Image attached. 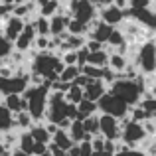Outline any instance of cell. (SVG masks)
Listing matches in <instances>:
<instances>
[{"label": "cell", "mask_w": 156, "mask_h": 156, "mask_svg": "<svg viewBox=\"0 0 156 156\" xmlns=\"http://www.w3.org/2000/svg\"><path fill=\"white\" fill-rule=\"evenodd\" d=\"M126 65H129V59H126L125 55H121V53H117V51L109 53V63H107V67H109L111 71H115L117 75H121V73L125 71Z\"/></svg>", "instance_id": "obj_19"}, {"label": "cell", "mask_w": 156, "mask_h": 156, "mask_svg": "<svg viewBox=\"0 0 156 156\" xmlns=\"http://www.w3.org/2000/svg\"><path fill=\"white\" fill-rule=\"evenodd\" d=\"M22 99L28 103V115L32 117L34 125H44L46 107H48V99H50V83L38 85V87L30 85L22 93Z\"/></svg>", "instance_id": "obj_1"}, {"label": "cell", "mask_w": 156, "mask_h": 156, "mask_svg": "<svg viewBox=\"0 0 156 156\" xmlns=\"http://www.w3.org/2000/svg\"><path fill=\"white\" fill-rule=\"evenodd\" d=\"M65 101H67L69 105H75V107H77V105L81 103V101H83V89L71 83V87H69V91L65 93Z\"/></svg>", "instance_id": "obj_27"}, {"label": "cell", "mask_w": 156, "mask_h": 156, "mask_svg": "<svg viewBox=\"0 0 156 156\" xmlns=\"http://www.w3.org/2000/svg\"><path fill=\"white\" fill-rule=\"evenodd\" d=\"M51 144L57 146L59 150H63V152H67V150L73 146V142H71V138H69L67 130H57V133L51 136Z\"/></svg>", "instance_id": "obj_22"}, {"label": "cell", "mask_w": 156, "mask_h": 156, "mask_svg": "<svg viewBox=\"0 0 156 156\" xmlns=\"http://www.w3.org/2000/svg\"><path fill=\"white\" fill-rule=\"evenodd\" d=\"M32 24H34L36 36H44V38H50V20H48V18L36 16V18H32Z\"/></svg>", "instance_id": "obj_25"}, {"label": "cell", "mask_w": 156, "mask_h": 156, "mask_svg": "<svg viewBox=\"0 0 156 156\" xmlns=\"http://www.w3.org/2000/svg\"><path fill=\"white\" fill-rule=\"evenodd\" d=\"M12 51H14V44H12V42H8V40L4 38L2 28H0V61L8 59V57L12 55Z\"/></svg>", "instance_id": "obj_29"}, {"label": "cell", "mask_w": 156, "mask_h": 156, "mask_svg": "<svg viewBox=\"0 0 156 156\" xmlns=\"http://www.w3.org/2000/svg\"><path fill=\"white\" fill-rule=\"evenodd\" d=\"M59 8L61 2H57V0H44V2H38V16L50 20L55 14H59Z\"/></svg>", "instance_id": "obj_16"}, {"label": "cell", "mask_w": 156, "mask_h": 156, "mask_svg": "<svg viewBox=\"0 0 156 156\" xmlns=\"http://www.w3.org/2000/svg\"><path fill=\"white\" fill-rule=\"evenodd\" d=\"M97 109H99L101 115H109V117H115L117 121H122V119L129 117L130 107L125 105L119 97H115L111 91H107L99 101H97Z\"/></svg>", "instance_id": "obj_4"}, {"label": "cell", "mask_w": 156, "mask_h": 156, "mask_svg": "<svg viewBox=\"0 0 156 156\" xmlns=\"http://www.w3.org/2000/svg\"><path fill=\"white\" fill-rule=\"evenodd\" d=\"M2 105L6 107L12 115L22 113V111H26V113H28V103L22 99V95H8V97H4V99H2Z\"/></svg>", "instance_id": "obj_14"}, {"label": "cell", "mask_w": 156, "mask_h": 156, "mask_svg": "<svg viewBox=\"0 0 156 156\" xmlns=\"http://www.w3.org/2000/svg\"><path fill=\"white\" fill-rule=\"evenodd\" d=\"M48 148H50V154H51V156H67V152H63V150H59L57 146H53L51 142H50V146H48Z\"/></svg>", "instance_id": "obj_34"}, {"label": "cell", "mask_w": 156, "mask_h": 156, "mask_svg": "<svg viewBox=\"0 0 156 156\" xmlns=\"http://www.w3.org/2000/svg\"><path fill=\"white\" fill-rule=\"evenodd\" d=\"M6 150H4V146H2V134H0V154H4Z\"/></svg>", "instance_id": "obj_37"}, {"label": "cell", "mask_w": 156, "mask_h": 156, "mask_svg": "<svg viewBox=\"0 0 156 156\" xmlns=\"http://www.w3.org/2000/svg\"><path fill=\"white\" fill-rule=\"evenodd\" d=\"M34 146H36V142H34V138L30 136V133H28V130H26V133H20L18 144H16V150H20V152L32 156V152H34Z\"/></svg>", "instance_id": "obj_21"}, {"label": "cell", "mask_w": 156, "mask_h": 156, "mask_svg": "<svg viewBox=\"0 0 156 156\" xmlns=\"http://www.w3.org/2000/svg\"><path fill=\"white\" fill-rule=\"evenodd\" d=\"M107 91H109V87H107L103 81H91V83L83 89V99L91 101V103H97Z\"/></svg>", "instance_id": "obj_13"}, {"label": "cell", "mask_w": 156, "mask_h": 156, "mask_svg": "<svg viewBox=\"0 0 156 156\" xmlns=\"http://www.w3.org/2000/svg\"><path fill=\"white\" fill-rule=\"evenodd\" d=\"M71 22V14H55L50 18V38H59L67 32V26Z\"/></svg>", "instance_id": "obj_12"}, {"label": "cell", "mask_w": 156, "mask_h": 156, "mask_svg": "<svg viewBox=\"0 0 156 156\" xmlns=\"http://www.w3.org/2000/svg\"><path fill=\"white\" fill-rule=\"evenodd\" d=\"M28 133H30V136L34 138V142L50 146V142H51V134L46 130V126H44V125H32V129L28 130Z\"/></svg>", "instance_id": "obj_17"}, {"label": "cell", "mask_w": 156, "mask_h": 156, "mask_svg": "<svg viewBox=\"0 0 156 156\" xmlns=\"http://www.w3.org/2000/svg\"><path fill=\"white\" fill-rule=\"evenodd\" d=\"M121 133H122L121 121H117L115 117H109V115H101L99 113V134L105 138V140L119 142L121 140Z\"/></svg>", "instance_id": "obj_8"}, {"label": "cell", "mask_w": 156, "mask_h": 156, "mask_svg": "<svg viewBox=\"0 0 156 156\" xmlns=\"http://www.w3.org/2000/svg\"><path fill=\"white\" fill-rule=\"evenodd\" d=\"M14 130V115L0 103V134H6Z\"/></svg>", "instance_id": "obj_20"}, {"label": "cell", "mask_w": 156, "mask_h": 156, "mask_svg": "<svg viewBox=\"0 0 156 156\" xmlns=\"http://www.w3.org/2000/svg\"><path fill=\"white\" fill-rule=\"evenodd\" d=\"M79 75H81V69L77 67V65H65V67H63V71L59 73V77H57V81L71 85V83H73V81H75Z\"/></svg>", "instance_id": "obj_24"}, {"label": "cell", "mask_w": 156, "mask_h": 156, "mask_svg": "<svg viewBox=\"0 0 156 156\" xmlns=\"http://www.w3.org/2000/svg\"><path fill=\"white\" fill-rule=\"evenodd\" d=\"M97 113H99V109H97V103H91V101L83 99L79 105H77V119H75V121H81V122H83L85 119L93 117V115H97Z\"/></svg>", "instance_id": "obj_18"}, {"label": "cell", "mask_w": 156, "mask_h": 156, "mask_svg": "<svg viewBox=\"0 0 156 156\" xmlns=\"http://www.w3.org/2000/svg\"><path fill=\"white\" fill-rule=\"evenodd\" d=\"M150 95H152V97H156V79H154V83H152V87H150Z\"/></svg>", "instance_id": "obj_35"}, {"label": "cell", "mask_w": 156, "mask_h": 156, "mask_svg": "<svg viewBox=\"0 0 156 156\" xmlns=\"http://www.w3.org/2000/svg\"><path fill=\"white\" fill-rule=\"evenodd\" d=\"M65 65L61 63V59L51 51H44V53H38L34 59L30 61V73L42 77L46 83H53L57 81L59 73L63 71Z\"/></svg>", "instance_id": "obj_2"}, {"label": "cell", "mask_w": 156, "mask_h": 156, "mask_svg": "<svg viewBox=\"0 0 156 156\" xmlns=\"http://www.w3.org/2000/svg\"><path fill=\"white\" fill-rule=\"evenodd\" d=\"M34 40H36V30H34V24H32V20H30V22H26L22 34H20L18 40L14 42V51L26 55L30 50H34Z\"/></svg>", "instance_id": "obj_9"}, {"label": "cell", "mask_w": 156, "mask_h": 156, "mask_svg": "<svg viewBox=\"0 0 156 156\" xmlns=\"http://www.w3.org/2000/svg\"><path fill=\"white\" fill-rule=\"evenodd\" d=\"M67 10L73 20L85 24V26H91L99 18L95 2H89V0H71V2H67Z\"/></svg>", "instance_id": "obj_5"}, {"label": "cell", "mask_w": 156, "mask_h": 156, "mask_svg": "<svg viewBox=\"0 0 156 156\" xmlns=\"http://www.w3.org/2000/svg\"><path fill=\"white\" fill-rule=\"evenodd\" d=\"M138 107H140L142 111H146V113L152 117V115L156 113V97H152L150 93H144L140 99V103H138Z\"/></svg>", "instance_id": "obj_28"}, {"label": "cell", "mask_w": 156, "mask_h": 156, "mask_svg": "<svg viewBox=\"0 0 156 156\" xmlns=\"http://www.w3.org/2000/svg\"><path fill=\"white\" fill-rule=\"evenodd\" d=\"M67 134H69V138H71L73 144H81V142H89L91 140V138L85 134V129H83V122L81 121H73L71 126L67 129Z\"/></svg>", "instance_id": "obj_15"}, {"label": "cell", "mask_w": 156, "mask_h": 156, "mask_svg": "<svg viewBox=\"0 0 156 156\" xmlns=\"http://www.w3.org/2000/svg\"><path fill=\"white\" fill-rule=\"evenodd\" d=\"M115 28L107 26V24H103L99 18L95 20V22L89 26V34H87V40H93V42H99V44H107V40H109L111 32H113Z\"/></svg>", "instance_id": "obj_11"}, {"label": "cell", "mask_w": 156, "mask_h": 156, "mask_svg": "<svg viewBox=\"0 0 156 156\" xmlns=\"http://www.w3.org/2000/svg\"><path fill=\"white\" fill-rule=\"evenodd\" d=\"M83 129H85V134H87L89 138L97 136V134H99V113L93 115V117H89V119H85Z\"/></svg>", "instance_id": "obj_26"}, {"label": "cell", "mask_w": 156, "mask_h": 156, "mask_svg": "<svg viewBox=\"0 0 156 156\" xmlns=\"http://www.w3.org/2000/svg\"><path fill=\"white\" fill-rule=\"evenodd\" d=\"M97 6V14H99V20L103 24L111 28H119L122 24V20H125V12L121 10V8L115 6V2H95Z\"/></svg>", "instance_id": "obj_7"}, {"label": "cell", "mask_w": 156, "mask_h": 156, "mask_svg": "<svg viewBox=\"0 0 156 156\" xmlns=\"http://www.w3.org/2000/svg\"><path fill=\"white\" fill-rule=\"evenodd\" d=\"M89 142H91V150H93V152H95V154H103V148H105V138L103 136H101V134H97V136H93L91 138V140H89Z\"/></svg>", "instance_id": "obj_30"}, {"label": "cell", "mask_w": 156, "mask_h": 156, "mask_svg": "<svg viewBox=\"0 0 156 156\" xmlns=\"http://www.w3.org/2000/svg\"><path fill=\"white\" fill-rule=\"evenodd\" d=\"M0 156H10V152H4V154H0Z\"/></svg>", "instance_id": "obj_38"}, {"label": "cell", "mask_w": 156, "mask_h": 156, "mask_svg": "<svg viewBox=\"0 0 156 156\" xmlns=\"http://www.w3.org/2000/svg\"><path fill=\"white\" fill-rule=\"evenodd\" d=\"M59 59L63 65H77V51H65L61 53Z\"/></svg>", "instance_id": "obj_31"}, {"label": "cell", "mask_w": 156, "mask_h": 156, "mask_svg": "<svg viewBox=\"0 0 156 156\" xmlns=\"http://www.w3.org/2000/svg\"><path fill=\"white\" fill-rule=\"evenodd\" d=\"M89 83H91V79H87L85 75H79V77H77L75 81H73V85H77V87H81V89H85V87H87Z\"/></svg>", "instance_id": "obj_33"}, {"label": "cell", "mask_w": 156, "mask_h": 156, "mask_svg": "<svg viewBox=\"0 0 156 156\" xmlns=\"http://www.w3.org/2000/svg\"><path fill=\"white\" fill-rule=\"evenodd\" d=\"M109 63V51L107 50H101V51H95V53H89L87 55V63L85 65H93V67H107Z\"/></svg>", "instance_id": "obj_23"}, {"label": "cell", "mask_w": 156, "mask_h": 156, "mask_svg": "<svg viewBox=\"0 0 156 156\" xmlns=\"http://www.w3.org/2000/svg\"><path fill=\"white\" fill-rule=\"evenodd\" d=\"M10 156H28V154H24V152H20V150H12Z\"/></svg>", "instance_id": "obj_36"}, {"label": "cell", "mask_w": 156, "mask_h": 156, "mask_svg": "<svg viewBox=\"0 0 156 156\" xmlns=\"http://www.w3.org/2000/svg\"><path fill=\"white\" fill-rule=\"evenodd\" d=\"M121 126H122L121 142L126 146V148H138V146L148 138V136H146V133H144V129H142V125L133 122L129 117L121 121Z\"/></svg>", "instance_id": "obj_6"}, {"label": "cell", "mask_w": 156, "mask_h": 156, "mask_svg": "<svg viewBox=\"0 0 156 156\" xmlns=\"http://www.w3.org/2000/svg\"><path fill=\"white\" fill-rule=\"evenodd\" d=\"M24 26H26V22H24V20H20V18H16V16L6 18L2 22V34H4V38H6L8 42L14 44L16 40H18V36L22 34Z\"/></svg>", "instance_id": "obj_10"}, {"label": "cell", "mask_w": 156, "mask_h": 156, "mask_svg": "<svg viewBox=\"0 0 156 156\" xmlns=\"http://www.w3.org/2000/svg\"><path fill=\"white\" fill-rule=\"evenodd\" d=\"M130 63L136 65L138 73L142 77H156V44L154 40H148L142 46H138Z\"/></svg>", "instance_id": "obj_3"}, {"label": "cell", "mask_w": 156, "mask_h": 156, "mask_svg": "<svg viewBox=\"0 0 156 156\" xmlns=\"http://www.w3.org/2000/svg\"><path fill=\"white\" fill-rule=\"evenodd\" d=\"M115 156H146V154L142 152V150H138V148H126V146H122V148L117 150Z\"/></svg>", "instance_id": "obj_32"}]
</instances>
